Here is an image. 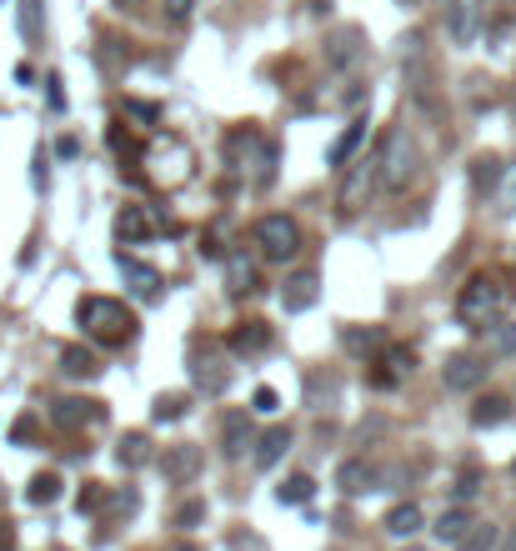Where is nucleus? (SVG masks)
I'll return each mask as SVG.
<instances>
[{
    "mask_svg": "<svg viewBox=\"0 0 516 551\" xmlns=\"http://www.w3.org/2000/svg\"><path fill=\"white\" fill-rule=\"evenodd\" d=\"M161 471H166V481L186 486V481L201 471V451H196L191 441H181V446H166V456H161Z\"/></svg>",
    "mask_w": 516,
    "mask_h": 551,
    "instance_id": "obj_11",
    "label": "nucleus"
},
{
    "mask_svg": "<svg viewBox=\"0 0 516 551\" xmlns=\"http://www.w3.org/2000/svg\"><path fill=\"white\" fill-rule=\"evenodd\" d=\"M116 461H121L126 471H141V466L151 461V441H146L141 431H131V436H121V446H116Z\"/></svg>",
    "mask_w": 516,
    "mask_h": 551,
    "instance_id": "obj_22",
    "label": "nucleus"
},
{
    "mask_svg": "<svg viewBox=\"0 0 516 551\" xmlns=\"http://www.w3.org/2000/svg\"><path fill=\"white\" fill-rule=\"evenodd\" d=\"M486 356H516V321H491L486 326Z\"/></svg>",
    "mask_w": 516,
    "mask_h": 551,
    "instance_id": "obj_24",
    "label": "nucleus"
},
{
    "mask_svg": "<svg viewBox=\"0 0 516 551\" xmlns=\"http://www.w3.org/2000/svg\"><path fill=\"white\" fill-rule=\"evenodd\" d=\"M361 41H366V36H361L356 26H341V31H336V36L326 41V61H331L336 71H346V66H356V56L366 51Z\"/></svg>",
    "mask_w": 516,
    "mask_h": 551,
    "instance_id": "obj_13",
    "label": "nucleus"
},
{
    "mask_svg": "<svg viewBox=\"0 0 516 551\" xmlns=\"http://www.w3.org/2000/svg\"><path fill=\"white\" fill-rule=\"evenodd\" d=\"M406 551H421V546H406Z\"/></svg>",
    "mask_w": 516,
    "mask_h": 551,
    "instance_id": "obj_44",
    "label": "nucleus"
},
{
    "mask_svg": "<svg viewBox=\"0 0 516 551\" xmlns=\"http://www.w3.org/2000/svg\"><path fill=\"white\" fill-rule=\"evenodd\" d=\"M386 531H391V536H416V531H421V506H416V501L391 506V511H386Z\"/></svg>",
    "mask_w": 516,
    "mask_h": 551,
    "instance_id": "obj_23",
    "label": "nucleus"
},
{
    "mask_svg": "<svg viewBox=\"0 0 516 551\" xmlns=\"http://www.w3.org/2000/svg\"><path fill=\"white\" fill-rule=\"evenodd\" d=\"M76 316H81L86 336H96L101 346H126V341L136 336V316H131L121 301H111V296H86V301L76 306Z\"/></svg>",
    "mask_w": 516,
    "mask_h": 551,
    "instance_id": "obj_2",
    "label": "nucleus"
},
{
    "mask_svg": "<svg viewBox=\"0 0 516 551\" xmlns=\"http://www.w3.org/2000/svg\"><path fill=\"white\" fill-rule=\"evenodd\" d=\"M126 111L141 116V121H161V106H146V101H126Z\"/></svg>",
    "mask_w": 516,
    "mask_h": 551,
    "instance_id": "obj_37",
    "label": "nucleus"
},
{
    "mask_svg": "<svg viewBox=\"0 0 516 551\" xmlns=\"http://www.w3.org/2000/svg\"><path fill=\"white\" fill-rule=\"evenodd\" d=\"M246 446H251V421H246V411H231L226 426H221V451L226 456H241Z\"/></svg>",
    "mask_w": 516,
    "mask_h": 551,
    "instance_id": "obj_19",
    "label": "nucleus"
},
{
    "mask_svg": "<svg viewBox=\"0 0 516 551\" xmlns=\"http://www.w3.org/2000/svg\"><path fill=\"white\" fill-rule=\"evenodd\" d=\"M116 236H121L126 246H141V241H151V236H156V221H151V211H146V206H126V211L116 216Z\"/></svg>",
    "mask_w": 516,
    "mask_h": 551,
    "instance_id": "obj_14",
    "label": "nucleus"
},
{
    "mask_svg": "<svg viewBox=\"0 0 516 551\" xmlns=\"http://www.w3.org/2000/svg\"><path fill=\"white\" fill-rule=\"evenodd\" d=\"M171 551H201V546H196V541H181V546H171Z\"/></svg>",
    "mask_w": 516,
    "mask_h": 551,
    "instance_id": "obj_42",
    "label": "nucleus"
},
{
    "mask_svg": "<svg viewBox=\"0 0 516 551\" xmlns=\"http://www.w3.org/2000/svg\"><path fill=\"white\" fill-rule=\"evenodd\" d=\"M416 176V146L406 131H391L381 146V186L386 191H406V181Z\"/></svg>",
    "mask_w": 516,
    "mask_h": 551,
    "instance_id": "obj_4",
    "label": "nucleus"
},
{
    "mask_svg": "<svg viewBox=\"0 0 516 551\" xmlns=\"http://www.w3.org/2000/svg\"><path fill=\"white\" fill-rule=\"evenodd\" d=\"M61 366H66L71 376H96V371H101L96 351H86V346H66V351H61Z\"/></svg>",
    "mask_w": 516,
    "mask_h": 551,
    "instance_id": "obj_27",
    "label": "nucleus"
},
{
    "mask_svg": "<svg viewBox=\"0 0 516 551\" xmlns=\"http://www.w3.org/2000/svg\"><path fill=\"white\" fill-rule=\"evenodd\" d=\"M286 451H291V426H271V431L256 441V466L266 471V466H276Z\"/></svg>",
    "mask_w": 516,
    "mask_h": 551,
    "instance_id": "obj_18",
    "label": "nucleus"
},
{
    "mask_svg": "<svg viewBox=\"0 0 516 551\" xmlns=\"http://www.w3.org/2000/svg\"><path fill=\"white\" fill-rule=\"evenodd\" d=\"M256 411H266V416L276 411V391H271V386H261V391H256Z\"/></svg>",
    "mask_w": 516,
    "mask_h": 551,
    "instance_id": "obj_39",
    "label": "nucleus"
},
{
    "mask_svg": "<svg viewBox=\"0 0 516 551\" xmlns=\"http://www.w3.org/2000/svg\"><path fill=\"white\" fill-rule=\"evenodd\" d=\"M256 246L266 261H291L301 251V226L291 216H261L256 221Z\"/></svg>",
    "mask_w": 516,
    "mask_h": 551,
    "instance_id": "obj_5",
    "label": "nucleus"
},
{
    "mask_svg": "<svg viewBox=\"0 0 516 551\" xmlns=\"http://www.w3.org/2000/svg\"><path fill=\"white\" fill-rule=\"evenodd\" d=\"M226 281H231L226 291H236V296H241V291H256V271H251V261L231 256V266H226Z\"/></svg>",
    "mask_w": 516,
    "mask_h": 551,
    "instance_id": "obj_29",
    "label": "nucleus"
},
{
    "mask_svg": "<svg viewBox=\"0 0 516 551\" xmlns=\"http://www.w3.org/2000/svg\"><path fill=\"white\" fill-rule=\"evenodd\" d=\"M471 526H476L471 506H466V501H456L451 511H441V516H436V526H431V531H436V541H451V546H456V541H461Z\"/></svg>",
    "mask_w": 516,
    "mask_h": 551,
    "instance_id": "obj_16",
    "label": "nucleus"
},
{
    "mask_svg": "<svg viewBox=\"0 0 516 551\" xmlns=\"http://www.w3.org/2000/svg\"><path fill=\"white\" fill-rule=\"evenodd\" d=\"M481 16H486L481 0H446V36H451V46H471L481 36Z\"/></svg>",
    "mask_w": 516,
    "mask_h": 551,
    "instance_id": "obj_6",
    "label": "nucleus"
},
{
    "mask_svg": "<svg viewBox=\"0 0 516 551\" xmlns=\"http://www.w3.org/2000/svg\"><path fill=\"white\" fill-rule=\"evenodd\" d=\"M506 416H511V401H506V396H481V401L471 406V426H481V431H486V426H501Z\"/></svg>",
    "mask_w": 516,
    "mask_h": 551,
    "instance_id": "obj_21",
    "label": "nucleus"
},
{
    "mask_svg": "<svg viewBox=\"0 0 516 551\" xmlns=\"http://www.w3.org/2000/svg\"><path fill=\"white\" fill-rule=\"evenodd\" d=\"M456 551H496V526H491V521H476V526L456 541Z\"/></svg>",
    "mask_w": 516,
    "mask_h": 551,
    "instance_id": "obj_28",
    "label": "nucleus"
},
{
    "mask_svg": "<svg viewBox=\"0 0 516 551\" xmlns=\"http://www.w3.org/2000/svg\"><path fill=\"white\" fill-rule=\"evenodd\" d=\"M101 501H106V486H101V481H86V491H81L76 506H81V511H101Z\"/></svg>",
    "mask_w": 516,
    "mask_h": 551,
    "instance_id": "obj_36",
    "label": "nucleus"
},
{
    "mask_svg": "<svg viewBox=\"0 0 516 551\" xmlns=\"http://www.w3.org/2000/svg\"><path fill=\"white\" fill-rule=\"evenodd\" d=\"M486 356H476V351H456V356H446V366H441V381H446V391H476L481 381H486Z\"/></svg>",
    "mask_w": 516,
    "mask_h": 551,
    "instance_id": "obj_7",
    "label": "nucleus"
},
{
    "mask_svg": "<svg viewBox=\"0 0 516 551\" xmlns=\"http://www.w3.org/2000/svg\"><path fill=\"white\" fill-rule=\"evenodd\" d=\"M121 6H126V0H121Z\"/></svg>",
    "mask_w": 516,
    "mask_h": 551,
    "instance_id": "obj_47",
    "label": "nucleus"
},
{
    "mask_svg": "<svg viewBox=\"0 0 516 551\" xmlns=\"http://www.w3.org/2000/svg\"><path fill=\"white\" fill-rule=\"evenodd\" d=\"M191 11H196V0H161V16H166L171 26L191 21Z\"/></svg>",
    "mask_w": 516,
    "mask_h": 551,
    "instance_id": "obj_35",
    "label": "nucleus"
},
{
    "mask_svg": "<svg viewBox=\"0 0 516 551\" xmlns=\"http://www.w3.org/2000/svg\"><path fill=\"white\" fill-rule=\"evenodd\" d=\"M371 366H376V371H371V386H381V391H386V386H401V381L411 376L416 356H411L406 346H381V356H376Z\"/></svg>",
    "mask_w": 516,
    "mask_h": 551,
    "instance_id": "obj_8",
    "label": "nucleus"
},
{
    "mask_svg": "<svg viewBox=\"0 0 516 551\" xmlns=\"http://www.w3.org/2000/svg\"><path fill=\"white\" fill-rule=\"evenodd\" d=\"M361 141H366V121L356 116V121H351V126H346V131H341V136L331 141V151H326V166L346 171V166H351V156L361 151Z\"/></svg>",
    "mask_w": 516,
    "mask_h": 551,
    "instance_id": "obj_15",
    "label": "nucleus"
},
{
    "mask_svg": "<svg viewBox=\"0 0 516 551\" xmlns=\"http://www.w3.org/2000/svg\"><path fill=\"white\" fill-rule=\"evenodd\" d=\"M511 106H516V96H511Z\"/></svg>",
    "mask_w": 516,
    "mask_h": 551,
    "instance_id": "obj_45",
    "label": "nucleus"
},
{
    "mask_svg": "<svg viewBox=\"0 0 516 551\" xmlns=\"http://www.w3.org/2000/svg\"><path fill=\"white\" fill-rule=\"evenodd\" d=\"M26 496H31L36 506H51V501L61 496V481H56L51 471H41V476H31V486H26Z\"/></svg>",
    "mask_w": 516,
    "mask_h": 551,
    "instance_id": "obj_31",
    "label": "nucleus"
},
{
    "mask_svg": "<svg viewBox=\"0 0 516 551\" xmlns=\"http://www.w3.org/2000/svg\"><path fill=\"white\" fill-rule=\"evenodd\" d=\"M311 491H316V481L311 476H291V481H281V506H301V501H311Z\"/></svg>",
    "mask_w": 516,
    "mask_h": 551,
    "instance_id": "obj_32",
    "label": "nucleus"
},
{
    "mask_svg": "<svg viewBox=\"0 0 516 551\" xmlns=\"http://www.w3.org/2000/svg\"><path fill=\"white\" fill-rule=\"evenodd\" d=\"M506 306V286L491 276V271H476L461 291H456V321L471 326V331H486Z\"/></svg>",
    "mask_w": 516,
    "mask_h": 551,
    "instance_id": "obj_1",
    "label": "nucleus"
},
{
    "mask_svg": "<svg viewBox=\"0 0 516 551\" xmlns=\"http://www.w3.org/2000/svg\"><path fill=\"white\" fill-rule=\"evenodd\" d=\"M451 491H456V501H471V496L481 491V471H476V466H466V471L456 476V486H451Z\"/></svg>",
    "mask_w": 516,
    "mask_h": 551,
    "instance_id": "obj_33",
    "label": "nucleus"
},
{
    "mask_svg": "<svg viewBox=\"0 0 516 551\" xmlns=\"http://www.w3.org/2000/svg\"><path fill=\"white\" fill-rule=\"evenodd\" d=\"M11 436H16V441H21V446H26V441H31V436H36V421H31V416H21V421H16V426H11Z\"/></svg>",
    "mask_w": 516,
    "mask_h": 551,
    "instance_id": "obj_38",
    "label": "nucleus"
},
{
    "mask_svg": "<svg viewBox=\"0 0 516 551\" xmlns=\"http://www.w3.org/2000/svg\"><path fill=\"white\" fill-rule=\"evenodd\" d=\"M511 476H516V466H511Z\"/></svg>",
    "mask_w": 516,
    "mask_h": 551,
    "instance_id": "obj_46",
    "label": "nucleus"
},
{
    "mask_svg": "<svg viewBox=\"0 0 516 551\" xmlns=\"http://www.w3.org/2000/svg\"><path fill=\"white\" fill-rule=\"evenodd\" d=\"M196 386H201L206 396H221V391L231 386V371H226L221 361H196Z\"/></svg>",
    "mask_w": 516,
    "mask_h": 551,
    "instance_id": "obj_26",
    "label": "nucleus"
},
{
    "mask_svg": "<svg viewBox=\"0 0 516 551\" xmlns=\"http://www.w3.org/2000/svg\"><path fill=\"white\" fill-rule=\"evenodd\" d=\"M506 551H516V531H511V536H506Z\"/></svg>",
    "mask_w": 516,
    "mask_h": 551,
    "instance_id": "obj_43",
    "label": "nucleus"
},
{
    "mask_svg": "<svg viewBox=\"0 0 516 551\" xmlns=\"http://www.w3.org/2000/svg\"><path fill=\"white\" fill-rule=\"evenodd\" d=\"M121 276L131 281L136 296H156V291H161V271L146 266V261H136V256H126V251H121Z\"/></svg>",
    "mask_w": 516,
    "mask_h": 551,
    "instance_id": "obj_17",
    "label": "nucleus"
},
{
    "mask_svg": "<svg viewBox=\"0 0 516 551\" xmlns=\"http://www.w3.org/2000/svg\"><path fill=\"white\" fill-rule=\"evenodd\" d=\"M226 346H231L236 356H261V351L271 346V326H266V321H236L231 336H226Z\"/></svg>",
    "mask_w": 516,
    "mask_h": 551,
    "instance_id": "obj_10",
    "label": "nucleus"
},
{
    "mask_svg": "<svg viewBox=\"0 0 516 551\" xmlns=\"http://www.w3.org/2000/svg\"><path fill=\"white\" fill-rule=\"evenodd\" d=\"M316 296H321V276H316V271H296V276H286V286H281V306H286L291 316L311 311Z\"/></svg>",
    "mask_w": 516,
    "mask_h": 551,
    "instance_id": "obj_9",
    "label": "nucleus"
},
{
    "mask_svg": "<svg viewBox=\"0 0 516 551\" xmlns=\"http://www.w3.org/2000/svg\"><path fill=\"white\" fill-rule=\"evenodd\" d=\"M371 481H376V476H371V466H366V461H341V466H336V486H341L346 496L371 491Z\"/></svg>",
    "mask_w": 516,
    "mask_h": 551,
    "instance_id": "obj_20",
    "label": "nucleus"
},
{
    "mask_svg": "<svg viewBox=\"0 0 516 551\" xmlns=\"http://www.w3.org/2000/svg\"><path fill=\"white\" fill-rule=\"evenodd\" d=\"M206 521V501H186V506H176V526L181 531H191V526H201Z\"/></svg>",
    "mask_w": 516,
    "mask_h": 551,
    "instance_id": "obj_34",
    "label": "nucleus"
},
{
    "mask_svg": "<svg viewBox=\"0 0 516 551\" xmlns=\"http://www.w3.org/2000/svg\"><path fill=\"white\" fill-rule=\"evenodd\" d=\"M0 551H16V526L0 521Z\"/></svg>",
    "mask_w": 516,
    "mask_h": 551,
    "instance_id": "obj_40",
    "label": "nucleus"
},
{
    "mask_svg": "<svg viewBox=\"0 0 516 551\" xmlns=\"http://www.w3.org/2000/svg\"><path fill=\"white\" fill-rule=\"evenodd\" d=\"M186 406H191V396H181V391H171V396H156V406H151V416H156V421H181V416H186Z\"/></svg>",
    "mask_w": 516,
    "mask_h": 551,
    "instance_id": "obj_30",
    "label": "nucleus"
},
{
    "mask_svg": "<svg viewBox=\"0 0 516 551\" xmlns=\"http://www.w3.org/2000/svg\"><path fill=\"white\" fill-rule=\"evenodd\" d=\"M376 181H381V156H361V161H351L346 176H341V191H336L341 216H356V211L366 206V196H371Z\"/></svg>",
    "mask_w": 516,
    "mask_h": 551,
    "instance_id": "obj_3",
    "label": "nucleus"
},
{
    "mask_svg": "<svg viewBox=\"0 0 516 551\" xmlns=\"http://www.w3.org/2000/svg\"><path fill=\"white\" fill-rule=\"evenodd\" d=\"M496 181H501V161L496 156H476L471 161V191L486 196V191H496Z\"/></svg>",
    "mask_w": 516,
    "mask_h": 551,
    "instance_id": "obj_25",
    "label": "nucleus"
},
{
    "mask_svg": "<svg viewBox=\"0 0 516 551\" xmlns=\"http://www.w3.org/2000/svg\"><path fill=\"white\" fill-rule=\"evenodd\" d=\"M306 11H316V16H326V11H331V0H306Z\"/></svg>",
    "mask_w": 516,
    "mask_h": 551,
    "instance_id": "obj_41",
    "label": "nucleus"
},
{
    "mask_svg": "<svg viewBox=\"0 0 516 551\" xmlns=\"http://www.w3.org/2000/svg\"><path fill=\"white\" fill-rule=\"evenodd\" d=\"M51 421H56L61 431H76V426H86V421H101V401L66 396V401H56V406H51Z\"/></svg>",
    "mask_w": 516,
    "mask_h": 551,
    "instance_id": "obj_12",
    "label": "nucleus"
}]
</instances>
